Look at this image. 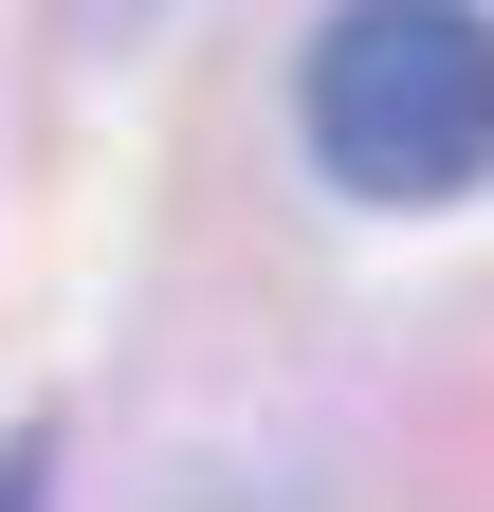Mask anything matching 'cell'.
Returning <instances> with one entry per match:
<instances>
[{
  "mask_svg": "<svg viewBox=\"0 0 494 512\" xmlns=\"http://www.w3.org/2000/svg\"><path fill=\"white\" fill-rule=\"evenodd\" d=\"M293 110H312V165L348 202H476L494 183V19L476 0H330Z\"/></svg>",
  "mask_w": 494,
  "mask_h": 512,
  "instance_id": "obj_1",
  "label": "cell"
},
{
  "mask_svg": "<svg viewBox=\"0 0 494 512\" xmlns=\"http://www.w3.org/2000/svg\"><path fill=\"white\" fill-rule=\"evenodd\" d=\"M19 476H37V458H0V512H19Z\"/></svg>",
  "mask_w": 494,
  "mask_h": 512,
  "instance_id": "obj_2",
  "label": "cell"
}]
</instances>
